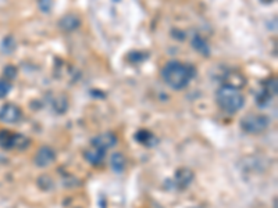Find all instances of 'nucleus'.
I'll return each mask as SVG.
<instances>
[{"mask_svg":"<svg viewBox=\"0 0 278 208\" xmlns=\"http://www.w3.org/2000/svg\"><path fill=\"white\" fill-rule=\"evenodd\" d=\"M135 139L138 140L141 145H145V146L156 145V138L153 136V133H151L149 131H145V129L139 131V132L135 135Z\"/></svg>","mask_w":278,"mask_h":208,"instance_id":"nucleus-12","label":"nucleus"},{"mask_svg":"<svg viewBox=\"0 0 278 208\" xmlns=\"http://www.w3.org/2000/svg\"><path fill=\"white\" fill-rule=\"evenodd\" d=\"M23 118V111L16 104H5L0 109V121L5 124H16Z\"/></svg>","mask_w":278,"mask_h":208,"instance_id":"nucleus-5","label":"nucleus"},{"mask_svg":"<svg viewBox=\"0 0 278 208\" xmlns=\"http://www.w3.org/2000/svg\"><path fill=\"white\" fill-rule=\"evenodd\" d=\"M54 161H56V151L53 150L52 147L43 146L35 154V164H36V167L46 168Z\"/></svg>","mask_w":278,"mask_h":208,"instance_id":"nucleus-6","label":"nucleus"},{"mask_svg":"<svg viewBox=\"0 0 278 208\" xmlns=\"http://www.w3.org/2000/svg\"><path fill=\"white\" fill-rule=\"evenodd\" d=\"M12 90V83L7 79H0V98L6 97Z\"/></svg>","mask_w":278,"mask_h":208,"instance_id":"nucleus-16","label":"nucleus"},{"mask_svg":"<svg viewBox=\"0 0 278 208\" xmlns=\"http://www.w3.org/2000/svg\"><path fill=\"white\" fill-rule=\"evenodd\" d=\"M241 128L249 135H259V133L264 132L268 125H270V120L266 116L261 114H248V116L242 117L241 120Z\"/></svg>","mask_w":278,"mask_h":208,"instance_id":"nucleus-3","label":"nucleus"},{"mask_svg":"<svg viewBox=\"0 0 278 208\" xmlns=\"http://www.w3.org/2000/svg\"><path fill=\"white\" fill-rule=\"evenodd\" d=\"M29 139L21 133H13L10 131H0V147L5 150H24L29 146Z\"/></svg>","mask_w":278,"mask_h":208,"instance_id":"nucleus-4","label":"nucleus"},{"mask_svg":"<svg viewBox=\"0 0 278 208\" xmlns=\"http://www.w3.org/2000/svg\"><path fill=\"white\" fill-rule=\"evenodd\" d=\"M110 165H111V169L114 171V172L117 173H121L124 169H125V167H127V158L124 157V154L122 153H113L110 157Z\"/></svg>","mask_w":278,"mask_h":208,"instance_id":"nucleus-11","label":"nucleus"},{"mask_svg":"<svg viewBox=\"0 0 278 208\" xmlns=\"http://www.w3.org/2000/svg\"><path fill=\"white\" fill-rule=\"evenodd\" d=\"M193 180V172L188 168H181L175 172L174 176V185L177 186L178 189H185L191 185V182Z\"/></svg>","mask_w":278,"mask_h":208,"instance_id":"nucleus-8","label":"nucleus"},{"mask_svg":"<svg viewBox=\"0 0 278 208\" xmlns=\"http://www.w3.org/2000/svg\"><path fill=\"white\" fill-rule=\"evenodd\" d=\"M16 46H17V43H16L14 38H12V36H7L2 42V49H3V53H6V54H10V53L14 52Z\"/></svg>","mask_w":278,"mask_h":208,"instance_id":"nucleus-14","label":"nucleus"},{"mask_svg":"<svg viewBox=\"0 0 278 208\" xmlns=\"http://www.w3.org/2000/svg\"><path fill=\"white\" fill-rule=\"evenodd\" d=\"M264 92L270 96H275L277 94V81L275 79H270L268 82L264 83Z\"/></svg>","mask_w":278,"mask_h":208,"instance_id":"nucleus-15","label":"nucleus"},{"mask_svg":"<svg viewBox=\"0 0 278 208\" xmlns=\"http://www.w3.org/2000/svg\"><path fill=\"white\" fill-rule=\"evenodd\" d=\"M84 157L87 158V161L89 164H92L95 167H98V165H102L104 161V158H106V150L103 149H98V147H91V149H88L84 153Z\"/></svg>","mask_w":278,"mask_h":208,"instance_id":"nucleus-9","label":"nucleus"},{"mask_svg":"<svg viewBox=\"0 0 278 208\" xmlns=\"http://www.w3.org/2000/svg\"><path fill=\"white\" fill-rule=\"evenodd\" d=\"M217 104L220 106L221 110H224L228 114H235L241 110L245 104V97L239 92V89L235 86H221L217 90Z\"/></svg>","mask_w":278,"mask_h":208,"instance_id":"nucleus-2","label":"nucleus"},{"mask_svg":"<svg viewBox=\"0 0 278 208\" xmlns=\"http://www.w3.org/2000/svg\"><path fill=\"white\" fill-rule=\"evenodd\" d=\"M80 24H81V20L77 17L76 14H67V16H64L61 20H60V28L65 31V32H71V31H74L80 27Z\"/></svg>","mask_w":278,"mask_h":208,"instance_id":"nucleus-10","label":"nucleus"},{"mask_svg":"<svg viewBox=\"0 0 278 208\" xmlns=\"http://www.w3.org/2000/svg\"><path fill=\"white\" fill-rule=\"evenodd\" d=\"M196 75V69L189 64L180 63V61H168L162 69L163 81L168 86L175 90H181L189 85L193 76Z\"/></svg>","mask_w":278,"mask_h":208,"instance_id":"nucleus-1","label":"nucleus"},{"mask_svg":"<svg viewBox=\"0 0 278 208\" xmlns=\"http://www.w3.org/2000/svg\"><path fill=\"white\" fill-rule=\"evenodd\" d=\"M38 5H39V9H41L42 12L49 13L53 7V0H39Z\"/></svg>","mask_w":278,"mask_h":208,"instance_id":"nucleus-17","label":"nucleus"},{"mask_svg":"<svg viewBox=\"0 0 278 208\" xmlns=\"http://www.w3.org/2000/svg\"><path fill=\"white\" fill-rule=\"evenodd\" d=\"M117 145V136L113 132H104L98 135L96 138L92 139V146L98 147V149H111Z\"/></svg>","mask_w":278,"mask_h":208,"instance_id":"nucleus-7","label":"nucleus"},{"mask_svg":"<svg viewBox=\"0 0 278 208\" xmlns=\"http://www.w3.org/2000/svg\"><path fill=\"white\" fill-rule=\"evenodd\" d=\"M261 3H264V5H268V3H271V2H274V0H260Z\"/></svg>","mask_w":278,"mask_h":208,"instance_id":"nucleus-19","label":"nucleus"},{"mask_svg":"<svg viewBox=\"0 0 278 208\" xmlns=\"http://www.w3.org/2000/svg\"><path fill=\"white\" fill-rule=\"evenodd\" d=\"M17 75V69L14 68L13 65H9V67H6L5 68V76L6 78H9V79H13L14 76Z\"/></svg>","mask_w":278,"mask_h":208,"instance_id":"nucleus-18","label":"nucleus"},{"mask_svg":"<svg viewBox=\"0 0 278 208\" xmlns=\"http://www.w3.org/2000/svg\"><path fill=\"white\" fill-rule=\"evenodd\" d=\"M192 46L196 49L197 52L202 53V54H208V46L206 41L200 38V36H193V39H192Z\"/></svg>","mask_w":278,"mask_h":208,"instance_id":"nucleus-13","label":"nucleus"}]
</instances>
